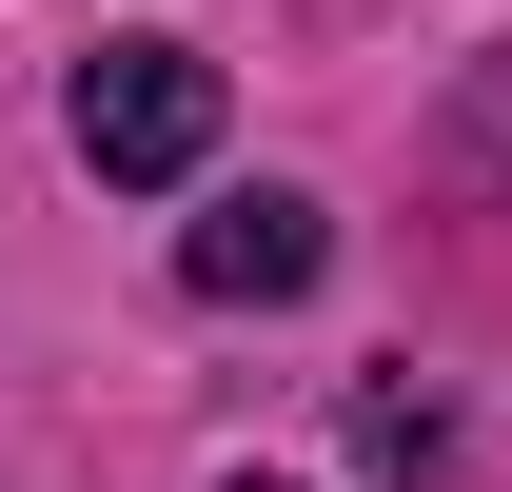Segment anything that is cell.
<instances>
[{
	"label": "cell",
	"mask_w": 512,
	"mask_h": 492,
	"mask_svg": "<svg viewBox=\"0 0 512 492\" xmlns=\"http://www.w3.org/2000/svg\"><path fill=\"white\" fill-rule=\"evenodd\" d=\"M60 119H79V158L119 197H178L197 158H217V60H197V40H99Z\"/></svg>",
	"instance_id": "cell-1"
},
{
	"label": "cell",
	"mask_w": 512,
	"mask_h": 492,
	"mask_svg": "<svg viewBox=\"0 0 512 492\" xmlns=\"http://www.w3.org/2000/svg\"><path fill=\"white\" fill-rule=\"evenodd\" d=\"M316 256H335V217L256 178V197H217V217L178 237V276H197V296H316Z\"/></svg>",
	"instance_id": "cell-2"
},
{
	"label": "cell",
	"mask_w": 512,
	"mask_h": 492,
	"mask_svg": "<svg viewBox=\"0 0 512 492\" xmlns=\"http://www.w3.org/2000/svg\"><path fill=\"white\" fill-rule=\"evenodd\" d=\"M237 492H276V473H237Z\"/></svg>",
	"instance_id": "cell-3"
}]
</instances>
